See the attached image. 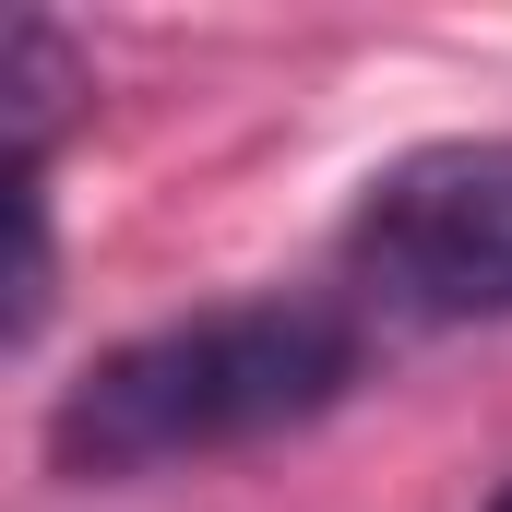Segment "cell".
I'll return each mask as SVG.
<instances>
[{
  "label": "cell",
  "mask_w": 512,
  "mask_h": 512,
  "mask_svg": "<svg viewBox=\"0 0 512 512\" xmlns=\"http://www.w3.org/2000/svg\"><path fill=\"white\" fill-rule=\"evenodd\" d=\"M346 382H358V310L227 298V310H191V322H155V334L108 346L60 393L48 453H60V477H155V465L274 441V429L322 417Z\"/></svg>",
  "instance_id": "cell-1"
},
{
  "label": "cell",
  "mask_w": 512,
  "mask_h": 512,
  "mask_svg": "<svg viewBox=\"0 0 512 512\" xmlns=\"http://www.w3.org/2000/svg\"><path fill=\"white\" fill-rule=\"evenodd\" d=\"M346 286L393 322H512V131L393 155L346 215Z\"/></svg>",
  "instance_id": "cell-2"
},
{
  "label": "cell",
  "mask_w": 512,
  "mask_h": 512,
  "mask_svg": "<svg viewBox=\"0 0 512 512\" xmlns=\"http://www.w3.org/2000/svg\"><path fill=\"white\" fill-rule=\"evenodd\" d=\"M0 96H12V167H48V143H60V108L84 96V72H72V48H60V24H12L0 36Z\"/></svg>",
  "instance_id": "cell-3"
},
{
  "label": "cell",
  "mask_w": 512,
  "mask_h": 512,
  "mask_svg": "<svg viewBox=\"0 0 512 512\" xmlns=\"http://www.w3.org/2000/svg\"><path fill=\"white\" fill-rule=\"evenodd\" d=\"M489 512H512V489H501V501H489Z\"/></svg>",
  "instance_id": "cell-4"
}]
</instances>
